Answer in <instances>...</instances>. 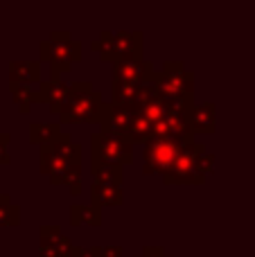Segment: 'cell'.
I'll use <instances>...</instances> for the list:
<instances>
[{
	"label": "cell",
	"mask_w": 255,
	"mask_h": 257,
	"mask_svg": "<svg viewBox=\"0 0 255 257\" xmlns=\"http://www.w3.org/2000/svg\"><path fill=\"white\" fill-rule=\"evenodd\" d=\"M154 84L163 99L174 106H192V72H188L181 63H165L161 72H154Z\"/></svg>",
	"instance_id": "obj_1"
},
{
	"label": "cell",
	"mask_w": 255,
	"mask_h": 257,
	"mask_svg": "<svg viewBox=\"0 0 255 257\" xmlns=\"http://www.w3.org/2000/svg\"><path fill=\"white\" fill-rule=\"evenodd\" d=\"M75 165H79V147L63 133L52 145L41 147V172L48 174L52 183H66Z\"/></svg>",
	"instance_id": "obj_2"
},
{
	"label": "cell",
	"mask_w": 255,
	"mask_h": 257,
	"mask_svg": "<svg viewBox=\"0 0 255 257\" xmlns=\"http://www.w3.org/2000/svg\"><path fill=\"white\" fill-rule=\"evenodd\" d=\"M102 95L93 90V86L86 81H77L70 86L66 104L61 108V122H90L99 120L102 113Z\"/></svg>",
	"instance_id": "obj_3"
},
{
	"label": "cell",
	"mask_w": 255,
	"mask_h": 257,
	"mask_svg": "<svg viewBox=\"0 0 255 257\" xmlns=\"http://www.w3.org/2000/svg\"><path fill=\"white\" fill-rule=\"evenodd\" d=\"M183 142L185 140H172V138H156V136L149 142H145V151H143L145 172L165 176L179 160L181 151H183Z\"/></svg>",
	"instance_id": "obj_4"
},
{
	"label": "cell",
	"mask_w": 255,
	"mask_h": 257,
	"mask_svg": "<svg viewBox=\"0 0 255 257\" xmlns=\"http://www.w3.org/2000/svg\"><path fill=\"white\" fill-rule=\"evenodd\" d=\"M41 57L52 63V79H59V75L81 57V45L72 41L68 32H52V39L48 43H41Z\"/></svg>",
	"instance_id": "obj_5"
},
{
	"label": "cell",
	"mask_w": 255,
	"mask_h": 257,
	"mask_svg": "<svg viewBox=\"0 0 255 257\" xmlns=\"http://www.w3.org/2000/svg\"><path fill=\"white\" fill-rule=\"evenodd\" d=\"M93 158L95 163L108 165H129L134 160V142L124 136H111V133H95L93 136Z\"/></svg>",
	"instance_id": "obj_6"
},
{
	"label": "cell",
	"mask_w": 255,
	"mask_h": 257,
	"mask_svg": "<svg viewBox=\"0 0 255 257\" xmlns=\"http://www.w3.org/2000/svg\"><path fill=\"white\" fill-rule=\"evenodd\" d=\"M203 156V147L197 140L188 138L183 142V151H181L179 160L174 163V167L165 174V183H203V172L199 167V160Z\"/></svg>",
	"instance_id": "obj_7"
},
{
	"label": "cell",
	"mask_w": 255,
	"mask_h": 257,
	"mask_svg": "<svg viewBox=\"0 0 255 257\" xmlns=\"http://www.w3.org/2000/svg\"><path fill=\"white\" fill-rule=\"evenodd\" d=\"M93 48L102 54V59L106 61L111 59L113 63H117L129 54H140V34L138 32H117V34L104 32L102 39Z\"/></svg>",
	"instance_id": "obj_8"
},
{
	"label": "cell",
	"mask_w": 255,
	"mask_h": 257,
	"mask_svg": "<svg viewBox=\"0 0 255 257\" xmlns=\"http://www.w3.org/2000/svg\"><path fill=\"white\" fill-rule=\"evenodd\" d=\"M154 77L152 66L145 61L140 54H129L115 63L113 81L115 84H145Z\"/></svg>",
	"instance_id": "obj_9"
},
{
	"label": "cell",
	"mask_w": 255,
	"mask_h": 257,
	"mask_svg": "<svg viewBox=\"0 0 255 257\" xmlns=\"http://www.w3.org/2000/svg\"><path fill=\"white\" fill-rule=\"evenodd\" d=\"M136 113L129 111L124 106H117V104H108V106H102V113H99V124H102L104 133H111V136H129L131 124H134Z\"/></svg>",
	"instance_id": "obj_10"
},
{
	"label": "cell",
	"mask_w": 255,
	"mask_h": 257,
	"mask_svg": "<svg viewBox=\"0 0 255 257\" xmlns=\"http://www.w3.org/2000/svg\"><path fill=\"white\" fill-rule=\"evenodd\" d=\"M188 124L192 133H212L215 128V106L212 104H192L185 111Z\"/></svg>",
	"instance_id": "obj_11"
},
{
	"label": "cell",
	"mask_w": 255,
	"mask_h": 257,
	"mask_svg": "<svg viewBox=\"0 0 255 257\" xmlns=\"http://www.w3.org/2000/svg\"><path fill=\"white\" fill-rule=\"evenodd\" d=\"M68 95H70V86H66L61 79H50L41 84V97H43V102L50 104L52 113L61 115V108L66 104Z\"/></svg>",
	"instance_id": "obj_12"
},
{
	"label": "cell",
	"mask_w": 255,
	"mask_h": 257,
	"mask_svg": "<svg viewBox=\"0 0 255 257\" xmlns=\"http://www.w3.org/2000/svg\"><path fill=\"white\" fill-rule=\"evenodd\" d=\"M12 70V86H36L39 81V63L36 61H14L9 66Z\"/></svg>",
	"instance_id": "obj_13"
},
{
	"label": "cell",
	"mask_w": 255,
	"mask_h": 257,
	"mask_svg": "<svg viewBox=\"0 0 255 257\" xmlns=\"http://www.w3.org/2000/svg\"><path fill=\"white\" fill-rule=\"evenodd\" d=\"M93 176H95V185L120 187L122 167L120 165H108V163H93Z\"/></svg>",
	"instance_id": "obj_14"
},
{
	"label": "cell",
	"mask_w": 255,
	"mask_h": 257,
	"mask_svg": "<svg viewBox=\"0 0 255 257\" xmlns=\"http://www.w3.org/2000/svg\"><path fill=\"white\" fill-rule=\"evenodd\" d=\"M12 90H14V99L18 102L23 113L30 111V106L34 102H43V97H41V84L39 86H12Z\"/></svg>",
	"instance_id": "obj_15"
},
{
	"label": "cell",
	"mask_w": 255,
	"mask_h": 257,
	"mask_svg": "<svg viewBox=\"0 0 255 257\" xmlns=\"http://www.w3.org/2000/svg\"><path fill=\"white\" fill-rule=\"evenodd\" d=\"M72 214V223L75 226H81V223H93V226H99L102 223V214H99V210L95 208V205H75V208L70 210Z\"/></svg>",
	"instance_id": "obj_16"
},
{
	"label": "cell",
	"mask_w": 255,
	"mask_h": 257,
	"mask_svg": "<svg viewBox=\"0 0 255 257\" xmlns=\"http://www.w3.org/2000/svg\"><path fill=\"white\" fill-rule=\"evenodd\" d=\"M93 201L99 205H120L122 203V190L120 187L93 185Z\"/></svg>",
	"instance_id": "obj_17"
},
{
	"label": "cell",
	"mask_w": 255,
	"mask_h": 257,
	"mask_svg": "<svg viewBox=\"0 0 255 257\" xmlns=\"http://www.w3.org/2000/svg\"><path fill=\"white\" fill-rule=\"evenodd\" d=\"M30 136H32V142H39L41 147H45V145H52L61 136V131H59L57 124H32Z\"/></svg>",
	"instance_id": "obj_18"
},
{
	"label": "cell",
	"mask_w": 255,
	"mask_h": 257,
	"mask_svg": "<svg viewBox=\"0 0 255 257\" xmlns=\"http://www.w3.org/2000/svg\"><path fill=\"white\" fill-rule=\"evenodd\" d=\"M21 210L9 201V196H0V226H16L21 221Z\"/></svg>",
	"instance_id": "obj_19"
},
{
	"label": "cell",
	"mask_w": 255,
	"mask_h": 257,
	"mask_svg": "<svg viewBox=\"0 0 255 257\" xmlns=\"http://www.w3.org/2000/svg\"><path fill=\"white\" fill-rule=\"evenodd\" d=\"M7 142H9V136H7V133H0V165H7L9 163Z\"/></svg>",
	"instance_id": "obj_20"
},
{
	"label": "cell",
	"mask_w": 255,
	"mask_h": 257,
	"mask_svg": "<svg viewBox=\"0 0 255 257\" xmlns=\"http://www.w3.org/2000/svg\"><path fill=\"white\" fill-rule=\"evenodd\" d=\"M140 257H170V255L163 253V248H154V246H149V248L143 250V255Z\"/></svg>",
	"instance_id": "obj_21"
},
{
	"label": "cell",
	"mask_w": 255,
	"mask_h": 257,
	"mask_svg": "<svg viewBox=\"0 0 255 257\" xmlns=\"http://www.w3.org/2000/svg\"><path fill=\"white\" fill-rule=\"evenodd\" d=\"M104 257H122L120 246H104Z\"/></svg>",
	"instance_id": "obj_22"
}]
</instances>
